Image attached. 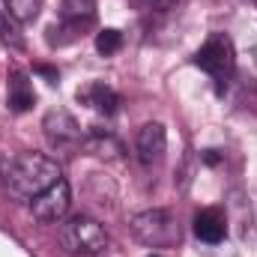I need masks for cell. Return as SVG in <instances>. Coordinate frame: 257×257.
Segmentation results:
<instances>
[{
    "label": "cell",
    "mask_w": 257,
    "mask_h": 257,
    "mask_svg": "<svg viewBox=\"0 0 257 257\" xmlns=\"http://www.w3.org/2000/svg\"><path fill=\"white\" fill-rule=\"evenodd\" d=\"M84 147H87L93 156H102V159H117V156L123 153V144H120L111 132H105V128L87 132V135H84Z\"/></svg>",
    "instance_id": "obj_12"
},
{
    "label": "cell",
    "mask_w": 257,
    "mask_h": 257,
    "mask_svg": "<svg viewBox=\"0 0 257 257\" xmlns=\"http://www.w3.org/2000/svg\"><path fill=\"white\" fill-rule=\"evenodd\" d=\"M93 24H96V0H63L60 3V15H57V24L48 27V36L63 33L57 45H69L78 36H84Z\"/></svg>",
    "instance_id": "obj_5"
},
{
    "label": "cell",
    "mask_w": 257,
    "mask_h": 257,
    "mask_svg": "<svg viewBox=\"0 0 257 257\" xmlns=\"http://www.w3.org/2000/svg\"><path fill=\"white\" fill-rule=\"evenodd\" d=\"M147 257H162V254H147Z\"/></svg>",
    "instance_id": "obj_19"
},
{
    "label": "cell",
    "mask_w": 257,
    "mask_h": 257,
    "mask_svg": "<svg viewBox=\"0 0 257 257\" xmlns=\"http://www.w3.org/2000/svg\"><path fill=\"white\" fill-rule=\"evenodd\" d=\"M78 102L87 105V108H93L96 114H105V117L117 114V108H120L117 90H111L105 81H90V84H84V87L78 90Z\"/></svg>",
    "instance_id": "obj_10"
},
{
    "label": "cell",
    "mask_w": 257,
    "mask_h": 257,
    "mask_svg": "<svg viewBox=\"0 0 257 257\" xmlns=\"http://www.w3.org/2000/svg\"><path fill=\"white\" fill-rule=\"evenodd\" d=\"M128 230H132L135 239H141L150 248L171 245L180 236L177 221H174V215L168 209H144V212H135L128 218Z\"/></svg>",
    "instance_id": "obj_4"
},
{
    "label": "cell",
    "mask_w": 257,
    "mask_h": 257,
    "mask_svg": "<svg viewBox=\"0 0 257 257\" xmlns=\"http://www.w3.org/2000/svg\"><path fill=\"white\" fill-rule=\"evenodd\" d=\"M69 203H72V189L66 180H57L51 189H45L42 194H36L30 200V212L36 221H45V224H54V221H63L66 212H69Z\"/></svg>",
    "instance_id": "obj_6"
},
{
    "label": "cell",
    "mask_w": 257,
    "mask_h": 257,
    "mask_svg": "<svg viewBox=\"0 0 257 257\" xmlns=\"http://www.w3.org/2000/svg\"><path fill=\"white\" fill-rule=\"evenodd\" d=\"M60 245L69 254L96 257L108 248V230L90 215H72L60 224Z\"/></svg>",
    "instance_id": "obj_3"
},
{
    "label": "cell",
    "mask_w": 257,
    "mask_h": 257,
    "mask_svg": "<svg viewBox=\"0 0 257 257\" xmlns=\"http://www.w3.org/2000/svg\"><path fill=\"white\" fill-rule=\"evenodd\" d=\"M221 159H224V156H221L218 150H203V162H206V165H218Z\"/></svg>",
    "instance_id": "obj_18"
},
{
    "label": "cell",
    "mask_w": 257,
    "mask_h": 257,
    "mask_svg": "<svg viewBox=\"0 0 257 257\" xmlns=\"http://www.w3.org/2000/svg\"><path fill=\"white\" fill-rule=\"evenodd\" d=\"M192 230H194V236H197L200 242L218 245V242L227 236V215H224L221 209H215V206L200 209V212L194 215V221H192Z\"/></svg>",
    "instance_id": "obj_11"
},
{
    "label": "cell",
    "mask_w": 257,
    "mask_h": 257,
    "mask_svg": "<svg viewBox=\"0 0 257 257\" xmlns=\"http://www.w3.org/2000/svg\"><path fill=\"white\" fill-rule=\"evenodd\" d=\"M141 6H147V9H171L177 0H138Z\"/></svg>",
    "instance_id": "obj_17"
},
{
    "label": "cell",
    "mask_w": 257,
    "mask_h": 257,
    "mask_svg": "<svg viewBox=\"0 0 257 257\" xmlns=\"http://www.w3.org/2000/svg\"><path fill=\"white\" fill-rule=\"evenodd\" d=\"M120 48H123V33H120V30L105 27V30L96 33V51H99L102 57H114Z\"/></svg>",
    "instance_id": "obj_14"
},
{
    "label": "cell",
    "mask_w": 257,
    "mask_h": 257,
    "mask_svg": "<svg viewBox=\"0 0 257 257\" xmlns=\"http://www.w3.org/2000/svg\"><path fill=\"white\" fill-rule=\"evenodd\" d=\"M6 12L18 21V24H33L42 12V0H3Z\"/></svg>",
    "instance_id": "obj_13"
},
{
    "label": "cell",
    "mask_w": 257,
    "mask_h": 257,
    "mask_svg": "<svg viewBox=\"0 0 257 257\" xmlns=\"http://www.w3.org/2000/svg\"><path fill=\"white\" fill-rule=\"evenodd\" d=\"M57 180H63V171L57 159L45 153H21L6 165V174H3L6 192L18 200H33L36 194L51 189Z\"/></svg>",
    "instance_id": "obj_1"
},
{
    "label": "cell",
    "mask_w": 257,
    "mask_h": 257,
    "mask_svg": "<svg viewBox=\"0 0 257 257\" xmlns=\"http://www.w3.org/2000/svg\"><path fill=\"white\" fill-rule=\"evenodd\" d=\"M6 105L12 114H24L36 105V90H33V81L27 72L15 69L9 72V81H6Z\"/></svg>",
    "instance_id": "obj_9"
},
{
    "label": "cell",
    "mask_w": 257,
    "mask_h": 257,
    "mask_svg": "<svg viewBox=\"0 0 257 257\" xmlns=\"http://www.w3.org/2000/svg\"><path fill=\"white\" fill-rule=\"evenodd\" d=\"M33 72H36V75H42V78H45V81H48V84H57V81H60V72H57V69H54V66L36 63V66H33Z\"/></svg>",
    "instance_id": "obj_16"
},
{
    "label": "cell",
    "mask_w": 257,
    "mask_h": 257,
    "mask_svg": "<svg viewBox=\"0 0 257 257\" xmlns=\"http://www.w3.org/2000/svg\"><path fill=\"white\" fill-rule=\"evenodd\" d=\"M0 39H3L6 45H12V48H21V45H24V39L18 36V21H15L6 9H0Z\"/></svg>",
    "instance_id": "obj_15"
},
{
    "label": "cell",
    "mask_w": 257,
    "mask_h": 257,
    "mask_svg": "<svg viewBox=\"0 0 257 257\" xmlns=\"http://www.w3.org/2000/svg\"><path fill=\"white\" fill-rule=\"evenodd\" d=\"M165 150H168V132L162 123H147V126L138 128V138H135V153H138V162L144 168H153L165 159Z\"/></svg>",
    "instance_id": "obj_8"
},
{
    "label": "cell",
    "mask_w": 257,
    "mask_h": 257,
    "mask_svg": "<svg viewBox=\"0 0 257 257\" xmlns=\"http://www.w3.org/2000/svg\"><path fill=\"white\" fill-rule=\"evenodd\" d=\"M192 63L197 69H203L212 81H215V87H218V93L227 87V81L233 78V72H236V51H233V42H230V36L227 33H209L206 36V42L194 51Z\"/></svg>",
    "instance_id": "obj_2"
},
{
    "label": "cell",
    "mask_w": 257,
    "mask_h": 257,
    "mask_svg": "<svg viewBox=\"0 0 257 257\" xmlns=\"http://www.w3.org/2000/svg\"><path fill=\"white\" fill-rule=\"evenodd\" d=\"M42 132H45L48 144L57 147V150L84 144V132L78 126V120H75L69 111H63V108H51V111L42 117Z\"/></svg>",
    "instance_id": "obj_7"
}]
</instances>
